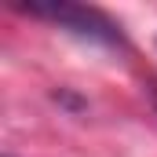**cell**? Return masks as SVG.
Wrapping results in <instances>:
<instances>
[{"mask_svg":"<svg viewBox=\"0 0 157 157\" xmlns=\"http://www.w3.org/2000/svg\"><path fill=\"white\" fill-rule=\"evenodd\" d=\"M4 157H11V154H4Z\"/></svg>","mask_w":157,"mask_h":157,"instance_id":"7a4b0ae2","label":"cell"},{"mask_svg":"<svg viewBox=\"0 0 157 157\" xmlns=\"http://www.w3.org/2000/svg\"><path fill=\"white\" fill-rule=\"evenodd\" d=\"M18 11H26V15H33V18H48V22H55L59 29L88 40V44H102V48H121V44H124V33H121L117 22L106 18V15L95 11V7H84V4L29 0V4H18Z\"/></svg>","mask_w":157,"mask_h":157,"instance_id":"6da1fadb","label":"cell"}]
</instances>
